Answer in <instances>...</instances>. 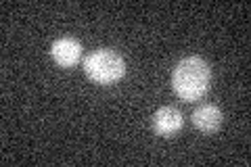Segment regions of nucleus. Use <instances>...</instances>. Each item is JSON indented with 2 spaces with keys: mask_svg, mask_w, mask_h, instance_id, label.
<instances>
[{
  "mask_svg": "<svg viewBox=\"0 0 251 167\" xmlns=\"http://www.w3.org/2000/svg\"><path fill=\"white\" fill-rule=\"evenodd\" d=\"M211 82V69L201 57H186L172 71V86L182 100H197Z\"/></svg>",
  "mask_w": 251,
  "mask_h": 167,
  "instance_id": "f257e3e1",
  "label": "nucleus"
},
{
  "mask_svg": "<svg viewBox=\"0 0 251 167\" xmlns=\"http://www.w3.org/2000/svg\"><path fill=\"white\" fill-rule=\"evenodd\" d=\"M84 71L97 84H113L126 73V61L111 48H99L84 59Z\"/></svg>",
  "mask_w": 251,
  "mask_h": 167,
  "instance_id": "f03ea898",
  "label": "nucleus"
},
{
  "mask_svg": "<svg viewBox=\"0 0 251 167\" xmlns=\"http://www.w3.org/2000/svg\"><path fill=\"white\" fill-rule=\"evenodd\" d=\"M50 54L61 67H72L82 57V44L75 38H59L52 42Z\"/></svg>",
  "mask_w": 251,
  "mask_h": 167,
  "instance_id": "7ed1b4c3",
  "label": "nucleus"
},
{
  "mask_svg": "<svg viewBox=\"0 0 251 167\" xmlns=\"http://www.w3.org/2000/svg\"><path fill=\"white\" fill-rule=\"evenodd\" d=\"M182 113L176 107H161L153 115V130L159 136H174L182 128Z\"/></svg>",
  "mask_w": 251,
  "mask_h": 167,
  "instance_id": "20e7f679",
  "label": "nucleus"
},
{
  "mask_svg": "<svg viewBox=\"0 0 251 167\" xmlns=\"http://www.w3.org/2000/svg\"><path fill=\"white\" fill-rule=\"evenodd\" d=\"M193 123L195 128H199L201 132H216L222 123V111L216 105H201L193 111Z\"/></svg>",
  "mask_w": 251,
  "mask_h": 167,
  "instance_id": "39448f33",
  "label": "nucleus"
}]
</instances>
